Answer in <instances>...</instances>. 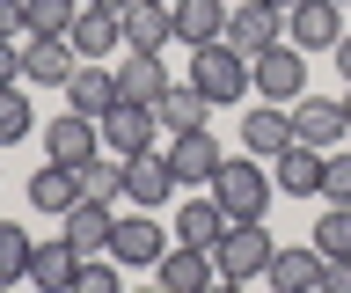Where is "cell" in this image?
Here are the masks:
<instances>
[{
  "instance_id": "obj_18",
  "label": "cell",
  "mask_w": 351,
  "mask_h": 293,
  "mask_svg": "<svg viewBox=\"0 0 351 293\" xmlns=\"http://www.w3.org/2000/svg\"><path fill=\"white\" fill-rule=\"evenodd\" d=\"M285 147H293V110H285V103H263V110H249V117H241V154L278 161Z\"/></svg>"
},
{
  "instance_id": "obj_30",
  "label": "cell",
  "mask_w": 351,
  "mask_h": 293,
  "mask_svg": "<svg viewBox=\"0 0 351 293\" xmlns=\"http://www.w3.org/2000/svg\"><path fill=\"white\" fill-rule=\"evenodd\" d=\"M29 257H37V235H22L15 220H0V286L29 279Z\"/></svg>"
},
{
  "instance_id": "obj_40",
  "label": "cell",
  "mask_w": 351,
  "mask_h": 293,
  "mask_svg": "<svg viewBox=\"0 0 351 293\" xmlns=\"http://www.w3.org/2000/svg\"><path fill=\"white\" fill-rule=\"evenodd\" d=\"M213 293H249V286H241V279H219V286H213Z\"/></svg>"
},
{
  "instance_id": "obj_39",
  "label": "cell",
  "mask_w": 351,
  "mask_h": 293,
  "mask_svg": "<svg viewBox=\"0 0 351 293\" xmlns=\"http://www.w3.org/2000/svg\"><path fill=\"white\" fill-rule=\"evenodd\" d=\"M88 8H103V15H117V23H125V8H132V0H88Z\"/></svg>"
},
{
  "instance_id": "obj_37",
  "label": "cell",
  "mask_w": 351,
  "mask_h": 293,
  "mask_svg": "<svg viewBox=\"0 0 351 293\" xmlns=\"http://www.w3.org/2000/svg\"><path fill=\"white\" fill-rule=\"evenodd\" d=\"M15 81H22V51L0 45V89H15Z\"/></svg>"
},
{
  "instance_id": "obj_42",
  "label": "cell",
  "mask_w": 351,
  "mask_h": 293,
  "mask_svg": "<svg viewBox=\"0 0 351 293\" xmlns=\"http://www.w3.org/2000/svg\"><path fill=\"white\" fill-rule=\"evenodd\" d=\"M344 117H351V81H344Z\"/></svg>"
},
{
  "instance_id": "obj_41",
  "label": "cell",
  "mask_w": 351,
  "mask_h": 293,
  "mask_svg": "<svg viewBox=\"0 0 351 293\" xmlns=\"http://www.w3.org/2000/svg\"><path fill=\"white\" fill-rule=\"evenodd\" d=\"M271 8H278V15H285V8H300V0H271Z\"/></svg>"
},
{
  "instance_id": "obj_33",
  "label": "cell",
  "mask_w": 351,
  "mask_h": 293,
  "mask_svg": "<svg viewBox=\"0 0 351 293\" xmlns=\"http://www.w3.org/2000/svg\"><path fill=\"white\" fill-rule=\"evenodd\" d=\"M73 293H125V264H117V257H81Z\"/></svg>"
},
{
  "instance_id": "obj_8",
  "label": "cell",
  "mask_w": 351,
  "mask_h": 293,
  "mask_svg": "<svg viewBox=\"0 0 351 293\" xmlns=\"http://www.w3.org/2000/svg\"><path fill=\"white\" fill-rule=\"evenodd\" d=\"M227 45L249 51V59L271 51V45H285V15L271 0H234V8H227Z\"/></svg>"
},
{
  "instance_id": "obj_9",
  "label": "cell",
  "mask_w": 351,
  "mask_h": 293,
  "mask_svg": "<svg viewBox=\"0 0 351 293\" xmlns=\"http://www.w3.org/2000/svg\"><path fill=\"white\" fill-rule=\"evenodd\" d=\"M337 37H344V8H337V0H300V8H285V45L337 51Z\"/></svg>"
},
{
  "instance_id": "obj_44",
  "label": "cell",
  "mask_w": 351,
  "mask_h": 293,
  "mask_svg": "<svg viewBox=\"0 0 351 293\" xmlns=\"http://www.w3.org/2000/svg\"><path fill=\"white\" fill-rule=\"evenodd\" d=\"M0 293H15V286H0Z\"/></svg>"
},
{
  "instance_id": "obj_7",
  "label": "cell",
  "mask_w": 351,
  "mask_h": 293,
  "mask_svg": "<svg viewBox=\"0 0 351 293\" xmlns=\"http://www.w3.org/2000/svg\"><path fill=\"white\" fill-rule=\"evenodd\" d=\"M37 139H44V161H66V169H81L88 154H103V125L95 117H44L37 125Z\"/></svg>"
},
{
  "instance_id": "obj_13",
  "label": "cell",
  "mask_w": 351,
  "mask_h": 293,
  "mask_svg": "<svg viewBox=\"0 0 351 293\" xmlns=\"http://www.w3.org/2000/svg\"><path fill=\"white\" fill-rule=\"evenodd\" d=\"M161 249H169V235H161V220H154V213H139V205H132L125 220H117V235H110V257H117V264H161Z\"/></svg>"
},
{
  "instance_id": "obj_15",
  "label": "cell",
  "mask_w": 351,
  "mask_h": 293,
  "mask_svg": "<svg viewBox=\"0 0 351 293\" xmlns=\"http://www.w3.org/2000/svg\"><path fill=\"white\" fill-rule=\"evenodd\" d=\"M161 154H169L176 183H213V176H219V161H227V154H219V139L205 132V125H197V132H176Z\"/></svg>"
},
{
  "instance_id": "obj_4",
  "label": "cell",
  "mask_w": 351,
  "mask_h": 293,
  "mask_svg": "<svg viewBox=\"0 0 351 293\" xmlns=\"http://www.w3.org/2000/svg\"><path fill=\"white\" fill-rule=\"evenodd\" d=\"M249 73H256V95H263V103H300V95H307V51H300V45L256 51Z\"/></svg>"
},
{
  "instance_id": "obj_3",
  "label": "cell",
  "mask_w": 351,
  "mask_h": 293,
  "mask_svg": "<svg viewBox=\"0 0 351 293\" xmlns=\"http://www.w3.org/2000/svg\"><path fill=\"white\" fill-rule=\"evenodd\" d=\"M271 257H278V242H271V227H263V220H227V227H219V242H213L219 279H241V286L263 279Z\"/></svg>"
},
{
  "instance_id": "obj_24",
  "label": "cell",
  "mask_w": 351,
  "mask_h": 293,
  "mask_svg": "<svg viewBox=\"0 0 351 293\" xmlns=\"http://www.w3.org/2000/svg\"><path fill=\"white\" fill-rule=\"evenodd\" d=\"M227 37V0H176V45H219Z\"/></svg>"
},
{
  "instance_id": "obj_11",
  "label": "cell",
  "mask_w": 351,
  "mask_h": 293,
  "mask_svg": "<svg viewBox=\"0 0 351 293\" xmlns=\"http://www.w3.org/2000/svg\"><path fill=\"white\" fill-rule=\"evenodd\" d=\"M351 132V117H344V95H300L293 103V139H307V147H337V139Z\"/></svg>"
},
{
  "instance_id": "obj_32",
  "label": "cell",
  "mask_w": 351,
  "mask_h": 293,
  "mask_svg": "<svg viewBox=\"0 0 351 293\" xmlns=\"http://www.w3.org/2000/svg\"><path fill=\"white\" fill-rule=\"evenodd\" d=\"M37 132V110H29V95L22 89H0V147H15V139Z\"/></svg>"
},
{
  "instance_id": "obj_10",
  "label": "cell",
  "mask_w": 351,
  "mask_h": 293,
  "mask_svg": "<svg viewBox=\"0 0 351 293\" xmlns=\"http://www.w3.org/2000/svg\"><path fill=\"white\" fill-rule=\"evenodd\" d=\"M88 59L73 51V37H29L22 45V81H37V89H66Z\"/></svg>"
},
{
  "instance_id": "obj_6",
  "label": "cell",
  "mask_w": 351,
  "mask_h": 293,
  "mask_svg": "<svg viewBox=\"0 0 351 293\" xmlns=\"http://www.w3.org/2000/svg\"><path fill=\"white\" fill-rule=\"evenodd\" d=\"M154 286H161V293H213V286H219V264H213V249L169 242V249H161V264H154Z\"/></svg>"
},
{
  "instance_id": "obj_17",
  "label": "cell",
  "mask_w": 351,
  "mask_h": 293,
  "mask_svg": "<svg viewBox=\"0 0 351 293\" xmlns=\"http://www.w3.org/2000/svg\"><path fill=\"white\" fill-rule=\"evenodd\" d=\"M322 147H307V139H293L278 161H271V183H278L285 198H322Z\"/></svg>"
},
{
  "instance_id": "obj_31",
  "label": "cell",
  "mask_w": 351,
  "mask_h": 293,
  "mask_svg": "<svg viewBox=\"0 0 351 293\" xmlns=\"http://www.w3.org/2000/svg\"><path fill=\"white\" fill-rule=\"evenodd\" d=\"M307 242L322 249L329 264H337V257H351V205H329L322 220H315V235H307Z\"/></svg>"
},
{
  "instance_id": "obj_27",
  "label": "cell",
  "mask_w": 351,
  "mask_h": 293,
  "mask_svg": "<svg viewBox=\"0 0 351 293\" xmlns=\"http://www.w3.org/2000/svg\"><path fill=\"white\" fill-rule=\"evenodd\" d=\"M205 110H213V103H205L191 81H176V89L154 103V117H161V132H169V139H176V132H197V125H205Z\"/></svg>"
},
{
  "instance_id": "obj_25",
  "label": "cell",
  "mask_w": 351,
  "mask_h": 293,
  "mask_svg": "<svg viewBox=\"0 0 351 293\" xmlns=\"http://www.w3.org/2000/svg\"><path fill=\"white\" fill-rule=\"evenodd\" d=\"M219 227H227V213H219V198H213V191H205V198H183V205H176V242L213 249V242H219Z\"/></svg>"
},
{
  "instance_id": "obj_5",
  "label": "cell",
  "mask_w": 351,
  "mask_h": 293,
  "mask_svg": "<svg viewBox=\"0 0 351 293\" xmlns=\"http://www.w3.org/2000/svg\"><path fill=\"white\" fill-rule=\"evenodd\" d=\"M103 147L110 154H154V147H161V117L147 110V103H125V95H117V103H110V117H103Z\"/></svg>"
},
{
  "instance_id": "obj_28",
  "label": "cell",
  "mask_w": 351,
  "mask_h": 293,
  "mask_svg": "<svg viewBox=\"0 0 351 293\" xmlns=\"http://www.w3.org/2000/svg\"><path fill=\"white\" fill-rule=\"evenodd\" d=\"M117 191H125V154H110V147H103V154H88L81 161V198H117Z\"/></svg>"
},
{
  "instance_id": "obj_36",
  "label": "cell",
  "mask_w": 351,
  "mask_h": 293,
  "mask_svg": "<svg viewBox=\"0 0 351 293\" xmlns=\"http://www.w3.org/2000/svg\"><path fill=\"white\" fill-rule=\"evenodd\" d=\"M315 293H351V257H337V264H322V286Z\"/></svg>"
},
{
  "instance_id": "obj_21",
  "label": "cell",
  "mask_w": 351,
  "mask_h": 293,
  "mask_svg": "<svg viewBox=\"0 0 351 293\" xmlns=\"http://www.w3.org/2000/svg\"><path fill=\"white\" fill-rule=\"evenodd\" d=\"M322 249L315 242H293V249H278V257H271V271H263V279H271V293H315L322 286Z\"/></svg>"
},
{
  "instance_id": "obj_26",
  "label": "cell",
  "mask_w": 351,
  "mask_h": 293,
  "mask_svg": "<svg viewBox=\"0 0 351 293\" xmlns=\"http://www.w3.org/2000/svg\"><path fill=\"white\" fill-rule=\"evenodd\" d=\"M66 37H73V51H81V59H110V51L125 45V23H117V15H103V8H81V23L66 30Z\"/></svg>"
},
{
  "instance_id": "obj_35",
  "label": "cell",
  "mask_w": 351,
  "mask_h": 293,
  "mask_svg": "<svg viewBox=\"0 0 351 293\" xmlns=\"http://www.w3.org/2000/svg\"><path fill=\"white\" fill-rule=\"evenodd\" d=\"M29 37V15H22V0H0V45H15Z\"/></svg>"
},
{
  "instance_id": "obj_45",
  "label": "cell",
  "mask_w": 351,
  "mask_h": 293,
  "mask_svg": "<svg viewBox=\"0 0 351 293\" xmlns=\"http://www.w3.org/2000/svg\"><path fill=\"white\" fill-rule=\"evenodd\" d=\"M337 8H344V0H337Z\"/></svg>"
},
{
  "instance_id": "obj_2",
  "label": "cell",
  "mask_w": 351,
  "mask_h": 293,
  "mask_svg": "<svg viewBox=\"0 0 351 293\" xmlns=\"http://www.w3.org/2000/svg\"><path fill=\"white\" fill-rule=\"evenodd\" d=\"M219 198V213L227 220H263L271 213V198H278V183H271V169H263L256 154H234V161H219V176L205 183Z\"/></svg>"
},
{
  "instance_id": "obj_34",
  "label": "cell",
  "mask_w": 351,
  "mask_h": 293,
  "mask_svg": "<svg viewBox=\"0 0 351 293\" xmlns=\"http://www.w3.org/2000/svg\"><path fill=\"white\" fill-rule=\"evenodd\" d=\"M322 198L329 205H351V147H329V161H322Z\"/></svg>"
},
{
  "instance_id": "obj_43",
  "label": "cell",
  "mask_w": 351,
  "mask_h": 293,
  "mask_svg": "<svg viewBox=\"0 0 351 293\" xmlns=\"http://www.w3.org/2000/svg\"><path fill=\"white\" fill-rule=\"evenodd\" d=\"M139 293H161V286H139Z\"/></svg>"
},
{
  "instance_id": "obj_29",
  "label": "cell",
  "mask_w": 351,
  "mask_h": 293,
  "mask_svg": "<svg viewBox=\"0 0 351 293\" xmlns=\"http://www.w3.org/2000/svg\"><path fill=\"white\" fill-rule=\"evenodd\" d=\"M88 0H22V15H29V37H66V30L81 23Z\"/></svg>"
},
{
  "instance_id": "obj_19",
  "label": "cell",
  "mask_w": 351,
  "mask_h": 293,
  "mask_svg": "<svg viewBox=\"0 0 351 293\" xmlns=\"http://www.w3.org/2000/svg\"><path fill=\"white\" fill-rule=\"evenodd\" d=\"M110 103H117V67L88 59V67L66 81V110H73V117H95V125H103V117H110Z\"/></svg>"
},
{
  "instance_id": "obj_1",
  "label": "cell",
  "mask_w": 351,
  "mask_h": 293,
  "mask_svg": "<svg viewBox=\"0 0 351 293\" xmlns=\"http://www.w3.org/2000/svg\"><path fill=\"white\" fill-rule=\"evenodd\" d=\"M191 89L213 103V110H234L241 95L256 89V73H249V51H234L227 37L219 45H197L191 51Z\"/></svg>"
},
{
  "instance_id": "obj_20",
  "label": "cell",
  "mask_w": 351,
  "mask_h": 293,
  "mask_svg": "<svg viewBox=\"0 0 351 293\" xmlns=\"http://www.w3.org/2000/svg\"><path fill=\"white\" fill-rule=\"evenodd\" d=\"M176 45V8L169 0H132L125 8V51H169Z\"/></svg>"
},
{
  "instance_id": "obj_22",
  "label": "cell",
  "mask_w": 351,
  "mask_h": 293,
  "mask_svg": "<svg viewBox=\"0 0 351 293\" xmlns=\"http://www.w3.org/2000/svg\"><path fill=\"white\" fill-rule=\"evenodd\" d=\"M73 271H81V249L66 235H44L37 257H29V286L37 293H73Z\"/></svg>"
},
{
  "instance_id": "obj_23",
  "label": "cell",
  "mask_w": 351,
  "mask_h": 293,
  "mask_svg": "<svg viewBox=\"0 0 351 293\" xmlns=\"http://www.w3.org/2000/svg\"><path fill=\"white\" fill-rule=\"evenodd\" d=\"M29 205H37V213H51V220H59V213H73V205H81V169L44 161L37 176H29Z\"/></svg>"
},
{
  "instance_id": "obj_38",
  "label": "cell",
  "mask_w": 351,
  "mask_h": 293,
  "mask_svg": "<svg viewBox=\"0 0 351 293\" xmlns=\"http://www.w3.org/2000/svg\"><path fill=\"white\" fill-rule=\"evenodd\" d=\"M337 73L351 81V37H337Z\"/></svg>"
},
{
  "instance_id": "obj_46",
  "label": "cell",
  "mask_w": 351,
  "mask_h": 293,
  "mask_svg": "<svg viewBox=\"0 0 351 293\" xmlns=\"http://www.w3.org/2000/svg\"><path fill=\"white\" fill-rule=\"evenodd\" d=\"M169 8H176V0H169Z\"/></svg>"
},
{
  "instance_id": "obj_16",
  "label": "cell",
  "mask_w": 351,
  "mask_h": 293,
  "mask_svg": "<svg viewBox=\"0 0 351 293\" xmlns=\"http://www.w3.org/2000/svg\"><path fill=\"white\" fill-rule=\"evenodd\" d=\"M125 198L139 205V213H154V205H169V198H176V169H169V154H161V147L125 161Z\"/></svg>"
},
{
  "instance_id": "obj_12",
  "label": "cell",
  "mask_w": 351,
  "mask_h": 293,
  "mask_svg": "<svg viewBox=\"0 0 351 293\" xmlns=\"http://www.w3.org/2000/svg\"><path fill=\"white\" fill-rule=\"evenodd\" d=\"M176 89V73H169V59H161V51H125V59H117V95H125V103H161V95Z\"/></svg>"
},
{
  "instance_id": "obj_14",
  "label": "cell",
  "mask_w": 351,
  "mask_h": 293,
  "mask_svg": "<svg viewBox=\"0 0 351 293\" xmlns=\"http://www.w3.org/2000/svg\"><path fill=\"white\" fill-rule=\"evenodd\" d=\"M59 235H66L73 249H81V257H110V235H117V213H110L103 198H81L73 213H59Z\"/></svg>"
}]
</instances>
